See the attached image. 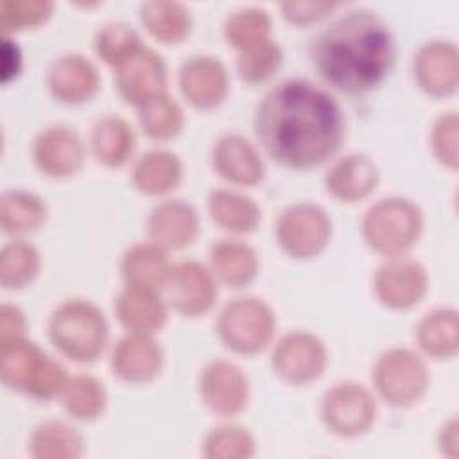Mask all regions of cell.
Segmentation results:
<instances>
[{"label": "cell", "mask_w": 459, "mask_h": 459, "mask_svg": "<svg viewBox=\"0 0 459 459\" xmlns=\"http://www.w3.org/2000/svg\"><path fill=\"white\" fill-rule=\"evenodd\" d=\"M253 131L264 154L290 170L330 161L346 136V117L333 93L305 77L273 84L253 113Z\"/></svg>", "instance_id": "6da1fadb"}, {"label": "cell", "mask_w": 459, "mask_h": 459, "mask_svg": "<svg viewBox=\"0 0 459 459\" xmlns=\"http://www.w3.org/2000/svg\"><path fill=\"white\" fill-rule=\"evenodd\" d=\"M308 56L326 86L359 97L377 90L393 72L396 39L382 14L369 7H353L317 30Z\"/></svg>", "instance_id": "7a4b0ae2"}, {"label": "cell", "mask_w": 459, "mask_h": 459, "mask_svg": "<svg viewBox=\"0 0 459 459\" xmlns=\"http://www.w3.org/2000/svg\"><path fill=\"white\" fill-rule=\"evenodd\" d=\"M47 335L63 357L77 364H90L108 346L109 323L104 310L93 299L70 296L50 310Z\"/></svg>", "instance_id": "3957f363"}, {"label": "cell", "mask_w": 459, "mask_h": 459, "mask_svg": "<svg viewBox=\"0 0 459 459\" xmlns=\"http://www.w3.org/2000/svg\"><path fill=\"white\" fill-rule=\"evenodd\" d=\"M0 378L9 389L38 402L59 398L70 375L61 360L27 335L0 339Z\"/></svg>", "instance_id": "277c9868"}, {"label": "cell", "mask_w": 459, "mask_h": 459, "mask_svg": "<svg viewBox=\"0 0 459 459\" xmlns=\"http://www.w3.org/2000/svg\"><path fill=\"white\" fill-rule=\"evenodd\" d=\"M425 228L421 206L405 195H385L368 206L360 219L366 246L382 258L409 255Z\"/></svg>", "instance_id": "5b68a950"}, {"label": "cell", "mask_w": 459, "mask_h": 459, "mask_svg": "<svg viewBox=\"0 0 459 459\" xmlns=\"http://www.w3.org/2000/svg\"><path fill=\"white\" fill-rule=\"evenodd\" d=\"M215 333L222 346L237 355L262 353L274 341L276 312L264 298L235 296L219 308Z\"/></svg>", "instance_id": "8992f818"}, {"label": "cell", "mask_w": 459, "mask_h": 459, "mask_svg": "<svg viewBox=\"0 0 459 459\" xmlns=\"http://www.w3.org/2000/svg\"><path fill=\"white\" fill-rule=\"evenodd\" d=\"M430 371L427 359L407 346H389L371 366V389L377 398L394 409L418 403L429 391Z\"/></svg>", "instance_id": "52a82bcc"}, {"label": "cell", "mask_w": 459, "mask_h": 459, "mask_svg": "<svg viewBox=\"0 0 459 459\" xmlns=\"http://www.w3.org/2000/svg\"><path fill=\"white\" fill-rule=\"evenodd\" d=\"M333 222L325 206L314 201H294L280 210L274 221L278 247L290 258L310 260L330 244Z\"/></svg>", "instance_id": "ba28073f"}, {"label": "cell", "mask_w": 459, "mask_h": 459, "mask_svg": "<svg viewBox=\"0 0 459 459\" xmlns=\"http://www.w3.org/2000/svg\"><path fill=\"white\" fill-rule=\"evenodd\" d=\"M319 416L330 434L355 439L373 429L378 416V398L371 387L357 380H339L323 393Z\"/></svg>", "instance_id": "9c48e42d"}, {"label": "cell", "mask_w": 459, "mask_h": 459, "mask_svg": "<svg viewBox=\"0 0 459 459\" xmlns=\"http://www.w3.org/2000/svg\"><path fill=\"white\" fill-rule=\"evenodd\" d=\"M330 360L326 342L310 330L294 328L273 341L271 369L289 385H308L323 377Z\"/></svg>", "instance_id": "30bf717a"}, {"label": "cell", "mask_w": 459, "mask_h": 459, "mask_svg": "<svg viewBox=\"0 0 459 459\" xmlns=\"http://www.w3.org/2000/svg\"><path fill=\"white\" fill-rule=\"evenodd\" d=\"M197 393L210 412L221 418H235L249 403L251 384L238 362L217 357L204 362L199 369Z\"/></svg>", "instance_id": "8fae6325"}, {"label": "cell", "mask_w": 459, "mask_h": 459, "mask_svg": "<svg viewBox=\"0 0 459 459\" xmlns=\"http://www.w3.org/2000/svg\"><path fill=\"white\" fill-rule=\"evenodd\" d=\"M375 298L391 310L414 308L429 292V273L409 255L384 258L373 274Z\"/></svg>", "instance_id": "7c38bea8"}, {"label": "cell", "mask_w": 459, "mask_h": 459, "mask_svg": "<svg viewBox=\"0 0 459 459\" xmlns=\"http://www.w3.org/2000/svg\"><path fill=\"white\" fill-rule=\"evenodd\" d=\"M30 156L43 176L66 179L81 170L86 158V143L75 127L54 122L34 134Z\"/></svg>", "instance_id": "4fadbf2b"}, {"label": "cell", "mask_w": 459, "mask_h": 459, "mask_svg": "<svg viewBox=\"0 0 459 459\" xmlns=\"http://www.w3.org/2000/svg\"><path fill=\"white\" fill-rule=\"evenodd\" d=\"M113 77L120 99L136 109L169 91L167 65L160 52L145 43L113 68Z\"/></svg>", "instance_id": "5bb4252c"}, {"label": "cell", "mask_w": 459, "mask_h": 459, "mask_svg": "<svg viewBox=\"0 0 459 459\" xmlns=\"http://www.w3.org/2000/svg\"><path fill=\"white\" fill-rule=\"evenodd\" d=\"M163 294L174 312L185 317H199L215 307L219 281L208 264L188 258L174 264Z\"/></svg>", "instance_id": "9a60e30c"}, {"label": "cell", "mask_w": 459, "mask_h": 459, "mask_svg": "<svg viewBox=\"0 0 459 459\" xmlns=\"http://www.w3.org/2000/svg\"><path fill=\"white\" fill-rule=\"evenodd\" d=\"M210 163L213 172L231 186H255L265 178L260 147L235 131L222 133L213 140Z\"/></svg>", "instance_id": "2e32d148"}, {"label": "cell", "mask_w": 459, "mask_h": 459, "mask_svg": "<svg viewBox=\"0 0 459 459\" xmlns=\"http://www.w3.org/2000/svg\"><path fill=\"white\" fill-rule=\"evenodd\" d=\"M412 77L429 97L445 99L459 86V50L450 39L423 41L412 56Z\"/></svg>", "instance_id": "e0dca14e"}, {"label": "cell", "mask_w": 459, "mask_h": 459, "mask_svg": "<svg viewBox=\"0 0 459 459\" xmlns=\"http://www.w3.org/2000/svg\"><path fill=\"white\" fill-rule=\"evenodd\" d=\"M100 72L84 54L66 52L57 56L47 68L45 86L50 97L66 106L90 102L100 90Z\"/></svg>", "instance_id": "ac0fdd59"}, {"label": "cell", "mask_w": 459, "mask_h": 459, "mask_svg": "<svg viewBox=\"0 0 459 459\" xmlns=\"http://www.w3.org/2000/svg\"><path fill=\"white\" fill-rule=\"evenodd\" d=\"M183 99L197 109H213L230 93V74L222 59L213 54H194L178 70Z\"/></svg>", "instance_id": "d6986e66"}, {"label": "cell", "mask_w": 459, "mask_h": 459, "mask_svg": "<svg viewBox=\"0 0 459 459\" xmlns=\"http://www.w3.org/2000/svg\"><path fill=\"white\" fill-rule=\"evenodd\" d=\"M145 230L149 240L167 251H181L199 237V212L186 199L165 197L149 210Z\"/></svg>", "instance_id": "ffe728a7"}, {"label": "cell", "mask_w": 459, "mask_h": 459, "mask_svg": "<svg viewBox=\"0 0 459 459\" xmlns=\"http://www.w3.org/2000/svg\"><path fill=\"white\" fill-rule=\"evenodd\" d=\"M165 351L154 335L126 332L111 348L109 368L113 375L133 385L149 384L160 377Z\"/></svg>", "instance_id": "44dd1931"}, {"label": "cell", "mask_w": 459, "mask_h": 459, "mask_svg": "<svg viewBox=\"0 0 459 459\" xmlns=\"http://www.w3.org/2000/svg\"><path fill=\"white\" fill-rule=\"evenodd\" d=\"M169 303L163 290L142 285H129L117 292L113 312L126 332L156 335L169 319Z\"/></svg>", "instance_id": "7402d4cb"}, {"label": "cell", "mask_w": 459, "mask_h": 459, "mask_svg": "<svg viewBox=\"0 0 459 459\" xmlns=\"http://www.w3.org/2000/svg\"><path fill=\"white\" fill-rule=\"evenodd\" d=\"M380 183L377 161L364 152H346L332 160L325 172V190L339 203L353 204L369 197Z\"/></svg>", "instance_id": "603a6c76"}, {"label": "cell", "mask_w": 459, "mask_h": 459, "mask_svg": "<svg viewBox=\"0 0 459 459\" xmlns=\"http://www.w3.org/2000/svg\"><path fill=\"white\" fill-rule=\"evenodd\" d=\"M208 267L219 283L242 289L258 276L260 255L249 242L230 235L212 242L208 249Z\"/></svg>", "instance_id": "cb8c5ba5"}, {"label": "cell", "mask_w": 459, "mask_h": 459, "mask_svg": "<svg viewBox=\"0 0 459 459\" xmlns=\"http://www.w3.org/2000/svg\"><path fill=\"white\" fill-rule=\"evenodd\" d=\"M88 147L100 165L122 167L133 158L136 147L134 127L122 115L104 113L90 129Z\"/></svg>", "instance_id": "d4e9b609"}, {"label": "cell", "mask_w": 459, "mask_h": 459, "mask_svg": "<svg viewBox=\"0 0 459 459\" xmlns=\"http://www.w3.org/2000/svg\"><path fill=\"white\" fill-rule=\"evenodd\" d=\"M183 179L181 158L163 147L149 149L140 154L131 167L133 186L149 197H165L178 188Z\"/></svg>", "instance_id": "484cf974"}, {"label": "cell", "mask_w": 459, "mask_h": 459, "mask_svg": "<svg viewBox=\"0 0 459 459\" xmlns=\"http://www.w3.org/2000/svg\"><path fill=\"white\" fill-rule=\"evenodd\" d=\"M169 253L170 251L149 238L127 246L118 262L124 283L163 290L174 267Z\"/></svg>", "instance_id": "4316f807"}, {"label": "cell", "mask_w": 459, "mask_h": 459, "mask_svg": "<svg viewBox=\"0 0 459 459\" xmlns=\"http://www.w3.org/2000/svg\"><path fill=\"white\" fill-rule=\"evenodd\" d=\"M206 212L215 226L233 237L255 231L262 221L260 204L237 188H213L206 197Z\"/></svg>", "instance_id": "83f0119b"}, {"label": "cell", "mask_w": 459, "mask_h": 459, "mask_svg": "<svg viewBox=\"0 0 459 459\" xmlns=\"http://www.w3.org/2000/svg\"><path fill=\"white\" fill-rule=\"evenodd\" d=\"M414 341L423 357L448 360L459 350V312L454 307H436L425 312L414 326Z\"/></svg>", "instance_id": "f1b7e54d"}, {"label": "cell", "mask_w": 459, "mask_h": 459, "mask_svg": "<svg viewBox=\"0 0 459 459\" xmlns=\"http://www.w3.org/2000/svg\"><path fill=\"white\" fill-rule=\"evenodd\" d=\"M143 30L163 45L185 41L194 29V14L188 5L176 0H147L138 7Z\"/></svg>", "instance_id": "f546056e"}, {"label": "cell", "mask_w": 459, "mask_h": 459, "mask_svg": "<svg viewBox=\"0 0 459 459\" xmlns=\"http://www.w3.org/2000/svg\"><path fill=\"white\" fill-rule=\"evenodd\" d=\"M84 446L81 430L57 418L39 421L27 437V454L34 459H77L84 454Z\"/></svg>", "instance_id": "4dcf8cb0"}, {"label": "cell", "mask_w": 459, "mask_h": 459, "mask_svg": "<svg viewBox=\"0 0 459 459\" xmlns=\"http://www.w3.org/2000/svg\"><path fill=\"white\" fill-rule=\"evenodd\" d=\"M48 219L47 201L27 188H7L0 195V228L13 238L38 231Z\"/></svg>", "instance_id": "1f68e13d"}, {"label": "cell", "mask_w": 459, "mask_h": 459, "mask_svg": "<svg viewBox=\"0 0 459 459\" xmlns=\"http://www.w3.org/2000/svg\"><path fill=\"white\" fill-rule=\"evenodd\" d=\"M65 412L75 421L99 420L109 402L104 382L91 373L72 375L59 396Z\"/></svg>", "instance_id": "d6a6232c"}, {"label": "cell", "mask_w": 459, "mask_h": 459, "mask_svg": "<svg viewBox=\"0 0 459 459\" xmlns=\"http://www.w3.org/2000/svg\"><path fill=\"white\" fill-rule=\"evenodd\" d=\"M41 253L25 238H11L0 249V285L5 290L29 287L41 273Z\"/></svg>", "instance_id": "836d02e7"}, {"label": "cell", "mask_w": 459, "mask_h": 459, "mask_svg": "<svg viewBox=\"0 0 459 459\" xmlns=\"http://www.w3.org/2000/svg\"><path fill=\"white\" fill-rule=\"evenodd\" d=\"M273 18L269 11L258 5H242L228 13L222 22V36L237 52L271 38Z\"/></svg>", "instance_id": "e575fe53"}, {"label": "cell", "mask_w": 459, "mask_h": 459, "mask_svg": "<svg viewBox=\"0 0 459 459\" xmlns=\"http://www.w3.org/2000/svg\"><path fill=\"white\" fill-rule=\"evenodd\" d=\"M136 111L140 129L154 142H169L176 138L186 122L183 106L169 91L143 104Z\"/></svg>", "instance_id": "d590c367"}, {"label": "cell", "mask_w": 459, "mask_h": 459, "mask_svg": "<svg viewBox=\"0 0 459 459\" xmlns=\"http://www.w3.org/2000/svg\"><path fill=\"white\" fill-rule=\"evenodd\" d=\"M281 65H283V48L273 38L237 52V59H235V68L240 81H244L249 86L265 84L278 74Z\"/></svg>", "instance_id": "8d00e7d4"}, {"label": "cell", "mask_w": 459, "mask_h": 459, "mask_svg": "<svg viewBox=\"0 0 459 459\" xmlns=\"http://www.w3.org/2000/svg\"><path fill=\"white\" fill-rule=\"evenodd\" d=\"M201 454L206 459H249L256 454V441L247 427L221 423L206 432Z\"/></svg>", "instance_id": "74e56055"}, {"label": "cell", "mask_w": 459, "mask_h": 459, "mask_svg": "<svg viewBox=\"0 0 459 459\" xmlns=\"http://www.w3.org/2000/svg\"><path fill=\"white\" fill-rule=\"evenodd\" d=\"M140 32L127 22H108L93 34V50L108 66H118L142 45Z\"/></svg>", "instance_id": "f35d334b"}, {"label": "cell", "mask_w": 459, "mask_h": 459, "mask_svg": "<svg viewBox=\"0 0 459 459\" xmlns=\"http://www.w3.org/2000/svg\"><path fill=\"white\" fill-rule=\"evenodd\" d=\"M54 7L50 0H4L0 2V29L4 36L34 29L52 16Z\"/></svg>", "instance_id": "ab89813d"}, {"label": "cell", "mask_w": 459, "mask_h": 459, "mask_svg": "<svg viewBox=\"0 0 459 459\" xmlns=\"http://www.w3.org/2000/svg\"><path fill=\"white\" fill-rule=\"evenodd\" d=\"M457 129H459L457 111L446 109L434 118L429 133V145L434 160L450 170H457V163H459Z\"/></svg>", "instance_id": "60d3db41"}, {"label": "cell", "mask_w": 459, "mask_h": 459, "mask_svg": "<svg viewBox=\"0 0 459 459\" xmlns=\"http://www.w3.org/2000/svg\"><path fill=\"white\" fill-rule=\"evenodd\" d=\"M281 16L294 25H312L326 20L337 9L333 2H281Z\"/></svg>", "instance_id": "b9f144b4"}, {"label": "cell", "mask_w": 459, "mask_h": 459, "mask_svg": "<svg viewBox=\"0 0 459 459\" xmlns=\"http://www.w3.org/2000/svg\"><path fill=\"white\" fill-rule=\"evenodd\" d=\"M27 326L25 312L18 305L7 301L0 305V339L27 335Z\"/></svg>", "instance_id": "7bdbcfd3"}, {"label": "cell", "mask_w": 459, "mask_h": 459, "mask_svg": "<svg viewBox=\"0 0 459 459\" xmlns=\"http://www.w3.org/2000/svg\"><path fill=\"white\" fill-rule=\"evenodd\" d=\"M23 54L18 43L11 36H4L2 45V82L9 84L22 74Z\"/></svg>", "instance_id": "ee69618b"}, {"label": "cell", "mask_w": 459, "mask_h": 459, "mask_svg": "<svg viewBox=\"0 0 459 459\" xmlns=\"http://www.w3.org/2000/svg\"><path fill=\"white\" fill-rule=\"evenodd\" d=\"M457 418L450 416L437 430V448L443 455L457 457Z\"/></svg>", "instance_id": "f6af8a7d"}]
</instances>
